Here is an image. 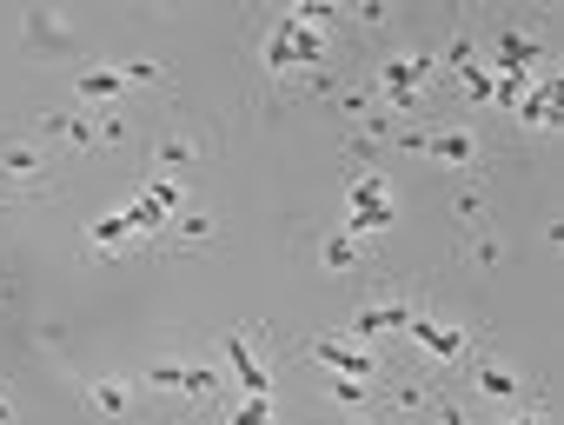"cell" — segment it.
<instances>
[{"label": "cell", "instance_id": "obj_1", "mask_svg": "<svg viewBox=\"0 0 564 425\" xmlns=\"http://www.w3.org/2000/svg\"><path fill=\"white\" fill-rule=\"evenodd\" d=\"M458 385H465L471 399H485V405H511V412H518V405H524V412L544 405V392L531 385V372H524L505 346H471L465 366H458Z\"/></svg>", "mask_w": 564, "mask_h": 425}, {"label": "cell", "instance_id": "obj_2", "mask_svg": "<svg viewBox=\"0 0 564 425\" xmlns=\"http://www.w3.org/2000/svg\"><path fill=\"white\" fill-rule=\"evenodd\" d=\"M41 199H61L54 153L28 133H0V206H41Z\"/></svg>", "mask_w": 564, "mask_h": 425}, {"label": "cell", "instance_id": "obj_3", "mask_svg": "<svg viewBox=\"0 0 564 425\" xmlns=\"http://www.w3.org/2000/svg\"><path fill=\"white\" fill-rule=\"evenodd\" d=\"M147 385L153 392H166V399H180V405H226V366L213 359V352H199V359H186V352H166V359H153L147 366Z\"/></svg>", "mask_w": 564, "mask_h": 425}, {"label": "cell", "instance_id": "obj_4", "mask_svg": "<svg viewBox=\"0 0 564 425\" xmlns=\"http://www.w3.org/2000/svg\"><path fill=\"white\" fill-rule=\"evenodd\" d=\"M405 339L419 346V359H425L432 372H458L465 352L478 346V339H471V319H465V313H438V306H412Z\"/></svg>", "mask_w": 564, "mask_h": 425}, {"label": "cell", "instance_id": "obj_5", "mask_svg": "<svg viewBox=\"0 0 564 425\" xmlns=\"http://www.w3.org/2000/svg\"><path fill=\"white\" fill-rule=\"evenodd\" d=\"M219 359H226V379L246 399H272V333L265 326H226Z\"/></svg>", "mask_w": 564, "mask_h": 425}, {"label": "cell", "instance_id": "obj_6", "mask_svg": "<svg viewBox=\"0 0 564 425\" xmlns=\"http://www.w3.org/2000/svg\"><path fill=\"white\" fill-rule=\"evenodd\" d=\"M399 227V199H392V173L386 166H366V173H352V186H346V233L352 240H379V233H392Z\"/></svg>", "mask_w": 564, "mask_h": 425}, {"label": "cell", "instance_id": "obj_7", "mask_svg": "<svg viewBox=\"0 0 564 425\" xmlns=\"http://www.w3.org/2000/svg\"><path fill=\"white\" fill-rule=\"evenodd\" d=\"M213 146H219V133L213 127H199V120H173L166 133H153V179H180L186 186V173L199 166V160H213Z\"/></svg>", "mask_w": 564, "mask_h": 425}, {"label": "cell", "instance_id": "obj_8", "mask_svg": "<svg viewBox=\"0 0 564 425\" xmlns=\"http://www.w3.org/2000/svg\"><path fill=\"white\" fill-rule=\"evenodd\" d=\"M425 160H438V166H452V173H485L491 166V140H485V127H471V120H438V127H425V146H419Z\"/></svg>", "mask_w": 564, "mask_h": 425}, {"label": "cell", "instance_id": "obj_9", "mask_svg": "<svg viewBox=\"0 0 564 425\" xmlns=\"http://www.w3.org/2000/svg\"><path fill=\"white\" fill-rule=\"evenodd\" d=\"M412 306H419V299H412L405 286H372V293L352 306V319H346V339L372 346V339H386V333H405Z\"/></svg>", "mask_w": 564, "mask_h": 425}, {"label": "cell", "instance_id": "obj_10", "mask_svg": "<svg viewBox=\"0 0 564 425\" xmlns=\"http://www.w3.org/2000/svg\"><path fill=\"white\" fill-rule=\"evenodd\" d=\"M438 392H445V385H438L432 372H386L372 412H386L392 425H425V412L438 405Z\"/></svg>", "mask_w": 564, "mask_h": 425}, {"label": "cell", "instance_id": "obj_11", "mask_svg": "<svg viewBox=\"0 0 564 425\" xmlns=\"http://www.w3.org/2000/svg\"><path fill=\"white\" fill-rule=\"evenodd\" d=\"M306 359H313L319 372L386 379V359H379V346H359V339H346V333H319V339H306Z\"/></svg>", "mask_w": 564, "mask_h": 425}, {"label": "cell", "instance_id": "obj_12", "mask_svg": "<svg viewBox=\"0 0 564 425\" xmlns=\"http://www.w3.org/2000/svg\"><path fill=\"white\" fill-rule=\"evenodd\" d=\"M34 133L54 140V146H67V153H100V120H94V107H47V113H34Z\"/></svg>", "mask_w": 564, "mask_h": 425}, {"label": "cell", "instance_id": "obj_13", "mask_svg": "<svg viewBox=\"0 0 564 425\" xmlns=\"http://www.w3.org/2000/svg\"><path fill=\"white\" fill-rule=\"evenodd\" d=\"M213 240H219V212L199 206V199H186L173 220H166V233H160L166 253H199V247H213Z\"/></svg>", "mask_w": 564, "mask_h": 425}, {"label": "cell", "instance_id": "obj_14", "mask_svg": "<svg viewBox=\"0 0 564 425\" xmlns=\"http://www.w3.org/2000/svg\"><path fill=\"white\" fill-rule=\"evenodd\" d=\"M511 120H518L524 133H557V67H544V74L518 94Z\"/></svg>", "mask_w": 564, "mask_h": 425}, {"label": "cell", "instance_id": "obj_15", "mask_svg": "<svg viewBox=\"0 0 564 425\" xmlns=\"http://www.w3.org/2000/svg\"><path fill=\"white\" fill-rule=\"evenodd\" d=\"M313 253L326 260V273H339V280H359L366 266H372V253H366V240H352L346 227H333V233H319L313 240Z\"/></svg>", "mask_w": 564, "mask_h": 425}, {"label": "cell", "instance_id": "obj_16", "mask_svg": "<svg viewBox=\"0 0 564 425\" xmlns=\"http://www.w3.org/2000/svg\"><path fill=\"white\" fill-rule=\"evenodd\" d=\"M74 100L80 107H127V80H120V67H80L74 74Z\"/></svg>", "mask_w": 564, "mask_h": 425}, {"label": "cell", "instance_id": "obj_17", "mask_svg": "<svg viewBox=\"0 0 564 425\" xmlns=\"http://www.w3.org/2000/svg\"><path fill=\"white\" fill-rule=\"evenodd\" d=\"M133 247H140V233L127 227V212H107V220L87 227V253H94V260H127Z\"/></svg>", "mask_w": 564, "mask_h": 425}, {"label": "cell", "instance_id": "obj_18", "mask_svg": "<svg viewBox=\"0 0 564 425\" xmlns=\"http://www.w3.org/2000/svg\"><path fill=\"white\" fill-rule=\"evenodd\" d=\"M21 41H28L34 54H54V47H67V21L47 14V8H28V14H21Z\"/></svg>", "mask_w": 564, "mask_h": 425}, {"label": "cell", "instance_id": "obj_19", "mask_svg": "<svg viewBox=\"0 0 564 425\" xmlns=\"http://www.w3.org/2000/svg\"><path fill=\"white\" fill-rule=\"evenodd\" d=\"M87 405H94L100 418H133V385H127L120 372H107V379L87 385Z\"/></svg>", "mask_w": 564, "mask_h": 425}, {"label": "cell", "instance_id": "obj_20", "mask_svg": "<svg viewBox=\"0 0 564 425\" xmlns=\"http://www.w3.org/2000/svg\"><path fill=\"white\" fill-rule=\"evenodd\" d=\"M326 399L346 405V412H366L379 405V379H352V372H326Z\"/></svg>", "mask_w": 564, "mask_h": 425}, {"label": "cell", "instance_id": "obj_21", "mask_svg": "<svg viewBox=\"0 0 564 425\" xmlns=\"http://www.w3.org/2000/svg\"><path fill=\"white\" fill-rule=\"evenodd\" d=\"M452 227H458V240H465V233H491V199L465 186V193L452 199Z\"/></svg>", "mask_w": 564, "mask_h": 425}, {"label": "cell", "instance_id": "obj_22", "mask_svg": "<svg viewBox=\"0 0 564 425\" xmlns=\"http://www.w3.org/2000/svg\"><path fill=\"white\" fill-rule=\"evenodd\" d=\"M94 120H100V146H107V153L133 146V107H100Z\"/></svg>", "mask_w": 564, "mask_h": 425}, {"label": "cell", "instance_id": "obj_23", "mask_svg": "<svg viewBox=\"0 0 564 425\" xmlns=\"http://www.w3.org/2000/svg\"><path fill=\"white\" fill-rule=\"evenodd\" d=\"M458 260H465L471 273H491V266H498V240H491V233H465V240H458Z\"/></svg>", "mask_w": 564, "mask_h": 425}, {"label": "cell", "instance_id": "obj_24", "mask_svg": "<svg viewBox=\"0 0 564 425\" xmlns=\"http://www.w3.org/2000/svg\"><path fill=\"white\" fill-rule=\"evenodd\" d=\"M232 425H279L272 418V399H239L232 405Z\"/></svg>", "mask_w": 564, "mask_h": 425}, {"label": "cell", "instance_id": "obj_25", "mask_svg": "<svg viewBox=\"0 0 564 425\" xmlns=\"http://www.w3.org/2000/svg\"><path fill=\"white\" fill-rule=\"evenodd\" d=\"M352 21H359V28H366V34H386V28H392V21H399V14H392V8H359V14H352Z\"/></svg>", "mask_w": 564, "mask_h": 425}, {"label": "cell", "instance_id": "obj_26", "mask_svg": "<svg viewBox=\"0 0 564 425\" xmlns=\"http://www.w3.org/2000/svg\"><path fill=\"white\" fill-rule=\"evenodd\" d=\"M34 346H41V352H61V346H67V326H61V319L34 326Z\"/></svg>", "mask_w": 564, "mask_h": 425}, {"label": "cell", "instance_id": "obj_27", "mask_svg": "<svg viewBox=\"0 0 564 425\" xmlns=\"http://www.w3.org/2000/svg\"><path fill=\"white\" fill-rule=\"evenodd\" d=\"M0 425H21V405H14V392L0 385Z\"/></svg>", "mask_w": 564, "mask_h": 425}, {"label": "cell", "instance_id": "obj_28", "mask_svg": "<svg viewBox=\"0 0 564 425\" xmlns=\"http://www.w3.org/2000/svg\"><path fill=\"white\" fill-rule=\"evenodd\" d=\"M346 425H372V418H366V412H352V418H346Z\"/></svg>", "mask_w": 564, "mask_h": 425}, {"label": "cell", "instance_id": "obj_29", "mask_svg": "<svg viewBox=\"0 0 564 425\" xmlns=\"http://www.w3.org/2000/svg\"><path fill=\"white\" fill-rule=\"evenodd\" d=\"M538 425H551V412H544V418H538Z\"/></svg>", "mask_w": 564, "mask_h": 425}]
</instances>
